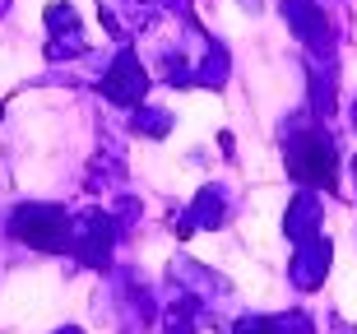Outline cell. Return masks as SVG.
Here are the masks:
<instances>
[{
  "label": "cell",
  "instance_id": "obj_1",
  "mask_svg": "<svg viewBox=\"0 0 357 334\" xmlns=\"http://www.w3.org/2000/svg\"><path fill=\"white\" fill-rule=\"evenodd\" d=\"M292 172L302 181H330L334 176V153L325 144H302L292 153Z\"/></svg>",
  "mask_w": 357,
  "mask_h": 334
}]
</instances>
